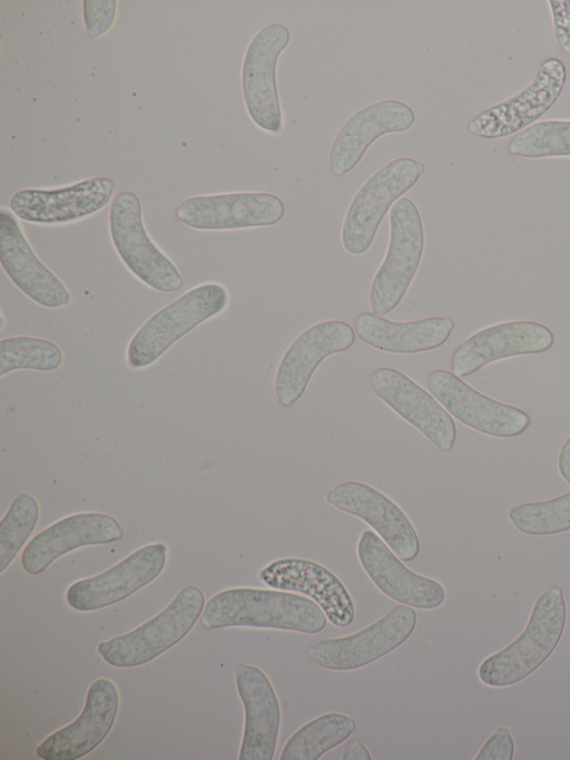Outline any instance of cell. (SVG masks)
Returning a JSON list of instances; mask_svg holds the SVG:
<instances>
[{
    "mask_svg": "<svg viewBox=\"0 0 570 760\" xmlns=\"http://www.w3.org/2000/svg\"><path fill=\"white\" fill-rule=\"evenodd\" d=\"M118 710L119 693L115 683L107 678L95 680L81 713L50 733L36 748V754L43 760H76L89 754L110 732Z\"/></svg>",
    "mask_w": 570,
    "mask_h": 760,
    "instance_id": "20",
    "label": "cell"
},
{
    "mask_svg": "<svg viewBox=\"0 0 570 760\" xmlns=\"http://www.w3.org/2000/svg\"><path fill=\"white\" fill-rule=\"evenodd\" d=\"M326 501L341 511L366 523L405 562L420 553V539L401 507L379 489L356 480L331 488Z\"/></svg>",
    "mask_w": 570,
    "mask_h": 760,
    "instance_id": "17",
    "label": "cell"
},
{
    "mask_svg": "<svg viewBox=\"0 0 570 760\" xmlns=\"http://www.w3.org/2000/svg\"><path fill=\"white\" fill-rule=\"evenodd\" d=\"M115 183L109 177H91L57 188H23L9 202L20 220L40 225H62L89 217L111 199Z\"/></svg>",
    "mask_w": 570,
    "mask_h": 760,
    "instance_id": "15",
    "label": "cell"
},
{
    "mask_svg": "<svg viewBox=\"0 0 570 760\" xmlns=\"http://www.w3.org/2000/svg\"><path fill=\"white\" fill-rule=\"evenodd\" d=\"M508 517L521 533L548 536L570 530V491L543 501L511 506Z\"/></svg>",
    "mask_w": 570,
    "mask_h": 760,
    "instance_id": "29",
    "label": "cell"
},
{
    "mask_svg": "<svg viewBox=\"0 0 570 760\" xmlns=\"http://www.w3.org/2000/svg\"><path fill=\"white\" fill-rule=\"evenodd\" d=\"M0 262L12 283L41 306L56 309L71 302V293L31 249L17 216L0 208Z\"/></svg>",
    "mask_w": 570,
    "mask_h": 760,
    "instance_id": "24",
    "label": "cell"
},
{
    "mask_svg": "<svg viewBox=\"0 0 570 760\" xmlns=\"http://www.w3.org/2000/svg\"><path fill=\"white\" fill-rule=\"evenodd\" d=\"M291 38L284 23H268L252 38L243 59L242 92L247 114L259 129L271 135L284 130L276 69Z\"/></svg>",
    "mask_w": 570,
    "mask_h": 760,
    "instance_id": "9",
    "label": "cell"
},
{
    "mask_svg": "<svg viewBox=\"0 0 570 760\" xmlns=\"http://www.w3.org/2000/svg\"><path fill=\"white\" fill-rule=\"evenodd\" d=\"M116 0H83L82 17L86 33L91 39L106 35L114 26L117 14Z\"/></svg>",
    "mask_w": 570,
    "mask_h": 760,
    "instance_id": "32",
    "label": "cell"
},
{
    "mask_svg": "<svg viewBox=\"0 0 570 760\" xmlns=\"http://www.w3.org/2000/svg\"><path fill=\"white\" fill-rule=\"evenodd\" d=\"M355 339L354 328L342 320L321 321L298 334L284 352L275 373L274 389L279 405L287 408L298 401L321 362L348 350Z\"/></svg>",
    "mask_w": 570,
    "mask_h": 760,
    "instance_id": "13",
    "label": "cell"
},
{
    "mask_svg": "<svg viewBox=\"0 0 570 760\" xmlns=\"http://www.w3.org/2000/svg\"><path fill=\"white\" fill-rule=\"evenodd\" d=\"M228 302L229 293L220 283L188 290L154 313L132 335L127 347L128 366L141 369L155 363L183 337L224 312Z\"/></svg>",
    "mask_w": 570,
    "mask_h": 760,
    "instance_id": "3",
    "label": "cell"
},
{
    "mask_svg": "<svg viewBox=\"0 0 570 760\" xmlns=\"http://www.w3.org/2000/svg\"><path fill=\"white\" fill-rule=\"evenodd\" d=\"M426 387L453 418L479 432L512 438L524 432L531 423L530 416L522 409L481 393L452 371H432Z\"/></svg>",
    "mask_w": 570,
    "mask_h": 760,
    "instance_id": "11",
    "label": "cell"
},
{
    "mask_svg": "<svg viewBox=\"0 0 570 760\" xmlns=\"http://www.w3.org/2000/svg\"><path fill=\"white\" fill-rule=\"evenodd\" d=\"M258 577L272 588L298 593L313 600L334 626L347 627L355 618L350 592L332 571L320 563L284 557L264 566Z\"/></svg>",
    "mask_w": 570,
    "mask_h": 760,
    "instance_id": "21",
    "label": "cell"
},
{
    "mask_svg": "<svg viewBox=\"0 0 570 760\" xmlns=\"http://www.w3.org/2000/svg\"><path fill=\"white\" fill-rule=\"evenodd\" d=\"M514 754V740L510 729L500 725L488 737L474 760H511Z\"/></svg>",
    "mask_w": 570,
    "mask_h": 760,
    "instance_id": "33",
    "label": "cell"
},
{
    "mask_svg": "<svg viewBox=\"0 0 570 760\" xmlns=\"http://www.w3.org/2000/svg\"><path fill=\"white\" fill-rule=\"evenodd\" d=\"M390 238L385 256L368 293L371 311L383 316L405 296L422 261L425 234L416 204L401 197L390 210Z\"/></svg>",
    "mask_w": 570,
    "mask_h": 760,
    "instance_id": "5",
    "label": "cell"
},
{
    "mask_svg": "<svg viewBox=\"0 0 570 760\" xmlns=\"http://www.w3.org/2000/svg\"><path fill=\"white\" fill-rule=\"evenodd\" d=\"M356 553L368 578L389 598L419 610H434L444 603L443 585L406 567L374 530L361 534Z\"/></svg>",
    "mask_w": 570,
    "mask_h": 760,
    "instance_id": "18",
    "label": "cell"
},
{
    "mask_svg": "<svg viewBox=\"0 0 570 760\" xmlns=\"http://www.w3.org/2000/svg\"><path fill=\"white\" fill-rule=\"evenodd\" d=\"M566 622L563 591L559 585H551L537 597L528 623L517 639L480 663V681L492 688L520 683L554 652L563 635Z\"/></svg>",
    "mask_w": 570,
    "mask_h": 760,
    "instance_id": "2",
    "label": "cell"
},
{
    "mask_svg": "<svg viewBox=\"0 0 570 760\" xmlns=\"http://www.w3.org/2000/svg\"><path fill=\"white\" fill-rule=\"evenodd\" d=\"M417 615L404 604L393 606L364 629L309 645L306 656L328 671H353L372 664L400 647L414 632Z\"/></svg>",
    "mask_w": 570,
    "mask_h": 760,
    "instance_id": "8",
    "label": "cell"
},
{
    "mask_svg": "<svg viewBox=\"0 0 570 760\" xmlns=\"http://www.w3.org/2000/svg\"><path fill=\"white\" fill-rule=\"evenodd\" d=\"M39 504L29 494L17 496L0 522V573L13 562L39 520Z\"/></svg>",
    "mask_w": 570,
    "mask_h": 760,
    "instance_id": "31",
    "label": "cell"
},
{
    "mask_svg": "<svg viewBox=\"0 0 570 760\" xmlns=\"http://www.w3.org/2000/svg\"><path fill=\"white\" fill-rule=\"evenodd\" d=\"M424 173L425 165L421 160L397 157L372 174L346 210L341 231L344 250L352 255L366 253L386 213Z\"/></svg>",
    "mask_w": 570,
    "mask_h": 760,
    "instance_id": "6",
    "label": "cell"
},
{
    "mask_svg": "<svg viewBox=\"0 0 570 760\" xmlns=\"http://www.w3.org/2000/svg\"><path fill=\"white\" fill-rule=\"evenodd\" d=\"M285 215L283 199L267 192H237L193 196L176 210L177 220L199 231L273 226Z\"/></svg>",
    "mask_w": 570,
    "mask_h": 760,
    "instance_id": "14",
    "label": "cell"
},
{
    "mask_svg": "<svg viewBox=\"0 0 570 760\" xmlns=\"http://www.w3.org/2000/svg\"><path fill=\"white\" fill-rule=\"evenodd\" d=\"M237 693L244 707L239 760H272L282 723V709L266 673L254 664L235 668Z\"/></svg>",
    "mask_w": 570,
    "mask_h": 760,
    "instance_id": "23",
    "label": "cell"
},
{
    "mask_svg": "<svg viewBox=\"0 0 570 760\" xmlns=\"http://www.w3.org/2000/svg\"><path fill=\"white\" fill-rule=\"evenodd\" d=\"M558 470L563 480L570 485V436L564 440L560 448Z\"/></svg>",
    "mask_w": 570,
    "mask_h": 760,
    "instance_id": "36",
    "label": "cell"
},
{
    "mask_svg": "<svg viewBox=\"0 0 570 760\" xmlns=\"http://www.w3.org/2000/svg\"><path fill=\"white\" fill-rule=\"evenodd\" d=\"M548 4L557 43L564 53L570 55V0H549Z\"/></svg>",
    "mask_w": 570,
    "mask_h": 760,
    "instance_id": "34",
    "label": "cell"
},
{
    "mask_svg": "<svg viewBox=\"0 0 570 760\" xmlns=\"http://www.w3.org/2000/svg\"><path fill=\"white\" fill-rule=\"evenodd\" d=\"M124 537L120 523L109 514L86 511L63 517L32 537L21 554L23 569L38 575L56 559L77 548L110 544Z\"/></svg>",
    "mask_w": 570,
    "mask_h": 760,
    "instance_id": "25",
    "label": "cell"
},
{
    "mask_svg": "<svg viewBox=\"0 0 570 760\" xmlns=\"http://www.w3.org/2000/svg\"><path fill=\"white\" fill-rule=\"evenodd\" d=\"M354 718L340 712L318 715L298 728L285 742L281 760H317L356 730Z\"/></svg>",
    "mask_w": 570,
    "mask_h": 760,
    "instance_id": "27",
    "label": "cell"
},
{
    "mask_svg": "<svg viewBox=\"0 0 570 760\" xmlns=\"http://www.w3.org/2000/svg\"><path fill=\"white\" fill-rule=\"evenodd\" d=\"M567 68L556 57L541 62L531 82L514 96L483 110L468 124V130L484 139H498L535 124L559 99Z\"/></svg>",
    "mask_w": 570,
    "mask_h": 760,
    "instance_id": "10",
    "label": "cell"
},
{
    "mask_svg": "<svg viewBox=\"0 0 570 760\" xmlns=\"http://www.w3.org/2000/svg\"><path fill=\"white\" fill-rule=\"evenodd\" d=\"M199 622L206 630L252 627L317 634L328 620L318 604L298 593L233 587L207 601Z\"/></svg>",
    "mask_w": 570,
    "mask_h": 760,
    "instance_id": "1",
    "label": "cell"
},
{
    "mask_svg": "<svg viewBox=\"0 0 570 760\" xmlns=\"http://www.w3.org/2000/svg\"><path fill=\"white\" fill-rule=\"evenodd\" d=\"M167 554L165 543L147 544L108 569L72 583L66 592L69 606L92 612L126 600L163 573Z\"/></svg>",
    "mask_w": 570,
    "mask_h": 760,
    "instance_id": "12",
    "label": "cell"
},
{
    "mask_svg": "<svg viewBox=\"0 0 570 760\" xmlns=\"http://www.w3.org/2000/svg\"><path fill=\"white\" fill-rule=\"evenodd\" d=\"M415 119L411 106L399 99H382L358 109L334 137L328 153L331 172L338 177L348 174L376 139L410 130Z\"/></svg>",
    "mask_w": 570,
    "mask_h": 760,
    "instance_id": "22",
    "label": "cell"
},
{
    "mask_svg": "<svg viewBox=\"0 0 570 760\" xmlns=\"http://www.w3.org/2000/svg\"><path fill=\"white\" fill-rule=\"evenodd\" d=\"M507 148L524 158L570 157V119L538 121L517 133Z\"/></svg>",
    "mask_w": 570,
    "mask_h": 760,
    "instance_id": "28",
    "label": "cell"
},
{
    "mask_svg": "<svg viewBox=\"0 0 570 760\" xmlns=\"http://www.w3.org/2000/svg\"><path fill=\"white\" fill-rule=\"evenodd\" d=\"M370 386L386 406L440 450L449 452L453 449L456 440L453 417L430 391L402 371L390 367L373 371Z\"/></svg>",
    "mask_w": 570,
    "mask_h": 760,
    "instance_id": "16",
    "label": "cell"
},
{
    "mask_svg": "<svg viewBox=\"0 0 570 760\" xmlns=\"http://www.w3.org/2000/svg\"><path fill=\"white\" fill-rule=\"evenodd\" d=\"M353 328L356 335L374 349L412 354L443 345L452 334L454 321L449 316H430L397 322L363 312L354 319Z\"/></svg>",
    "mask_w": 570,
    "mask_h": 760,
    "instance_id": "26",
    "label": "cell"
},
{
    "mask_svg": "<svg viewBox=\"0 0 570 760\" xmlns=\"http://www.w3.org/2000/svg\"><path fill=\"white\" fill-rule=\"evenodd\" d=\"M109 232L121 262L140 282L163 293H173L183 288L180 272L146 231L137 194L124 191L112 198Z\"/></svg>",
    "mask_w": 570,
    "mask_h": 760,
    "instance_id": "7",
    "label": "cell"
},
{
    "mask_svg": "<svg viewBox=\"0 0 570 760\" xmlns=\"http://www.w3.org/2000/svg\"><path fill=\"white\" fill-rule=\"evenodd\" d=\"M62 361L59 345L47 339L17 335L0 341V377L20 369L52 371Z\"/></svg>",
    "mask_w": 570,
    "mask_h": 760,
    "instance_id": "30",
    "label": "cell"
},
{
    "mask_svg": "<svg viewBox=\"0 0 570 760\" xmlns=\"http://www.w3.org/2000/svg\"><path fill=\"white\" fill-rule=\"evenodd\" d=\"M204 607V592L188 585L157 615L130 632L100 642L97 651L116 668L144 665L179 643L200 618Z\"/></svg>",
    "mask_w": 570,
    "mask_h": 760,
    "instance_id": "4",
    "label": "cell"
},
{
    "mask_svg": "<svg viewBox=\"0 0 570 760\" xmlns=\"http://www.w3.org/2000/svg\"><path fill=\"white\" fill-rule=\"evenodd\" d=\"M342 760H371L372 756L368 749L358 739L348 740Z\"/></svg>",
    "mask_w": 570,
    "mask_h": 760,
    "instance_id": "35",
    "label": "cell"
},
{
    "mask_svg": "<svg viewBox=\"0 0 570 760\" xmlns=\"http://www.w3.org/2000/svg\"><path fill=\"white\" fill-rule=\"evenodd\" d=\"M554 343L552 331L542 323L514 320L485 327L462 341L451 357V370L460 378L507 358L542 353Z\"/></svg>",
    "mask_w": 570,
    "mask_h": 760,
    "instance_id": "19",
    "label": "cell"
}]
</instances>
